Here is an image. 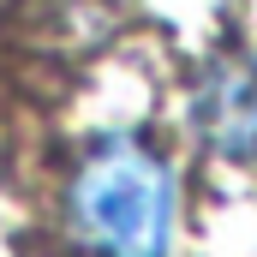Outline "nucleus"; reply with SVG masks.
Masks as SVG:
<instances>
[{"mask_svg":"<svg viewBox=\"0 0 257 257\" xmlns=\"http://www.w3.org/2000/svg\"><path fill=\"white\" fill-rule=\"evenodd\" d=\"M66 233L90 257H168L174 245V168L156 144L108 132L66 174Z\"/></svg>","mask_w":257,"mask_h":257,"instance_id":"nucleus-1","label":"nucleus"},{"mask_svg":"<svg viewBox=\"0 0 257 257\" xmlns=\"http://www.w3.org/2000/svg\"><path fill=\"white\" fill-rule=\"evenodd\" d=\"M192 132L209 156L257 168V54H221L192 84Z\"/></svg>","mask_w":257,"mask_h":257,"instance_id":"nucleus-2","label":"nucleus"}]
</instances>
